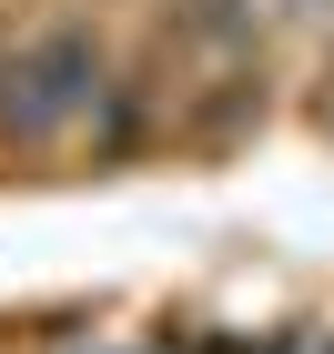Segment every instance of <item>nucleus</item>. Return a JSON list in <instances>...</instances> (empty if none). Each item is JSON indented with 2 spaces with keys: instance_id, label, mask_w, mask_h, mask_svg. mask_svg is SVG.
<instances>
[{
  "instance_id": "obj_1",
  "label": "nucleus",
  "mask_w": 334,
  "mask_h": 354,
  "mask_svg": "<svg viewBox=\"0 0 334 354\" xmlns=\"http://www.w3.org/2000/svg\"><path fill=\"white\" fill-rule=\"evenodd\" d=\"M102 102H111V61H102L91 30H41V41H21V51L0 61V122L30 132V142L91 122Z\"/></svg>"
}]
</instances>
